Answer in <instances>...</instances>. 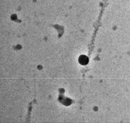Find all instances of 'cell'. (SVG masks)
Wrapping results in <instances>:
<instances>
[{"instance_id":"obj_1","label":"cell","mask_w":130,"mask_h":123,"mask_svg":"<svg viewBox=\"0 0 130 123\" xmlns=\"http://www.w3.org/2000/svg\"><path fill=\"white\" fill-rule=\"evenodd\" d=\"M78 61L80 64L82 65H86L89 62L88 58L85 55L80 56Z\"/></svg>"}]
</instances>
